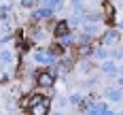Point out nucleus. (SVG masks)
<instances>
[{"label": "nucleus", "instance_id": "423d86ee", "mask_svg": "<svg viewBox=\"0 0 123 115\" xmlns=\"http://www.w3.org/2000/svg\"><path fill=\"white\" fill-rule=\"evenodd\" d=\"M117 38H119V32H117V30H111V32H106V36H104V43H108V45H111V43H115Z\"/></svg>", "mask_w": 123, "mask_h": 115}, {"label": "nucleus", "instance_id": "f257e3e1", "mask_svg": "<svg viewBox=\"0 0 123 115\" xmlns=\"http://www.w3.org/2000/svg\"><path fill=\"white\" fill-rule=\"evenodd\" d=\"M28 109L32 115H47L49 111V98L43 96V94H32L30 100H28Z\"/></svg>", "mask_w": 123, "mask_h": 115}, {"label": "nucleus", "instance_id": "7ed1b4c3", "mask_svg": "<svg viewBox=\"0 0 123 115\" xmlns=\"http://www.w3.org/2000/svg\"><path fill=\"white\" fill-rule=\"evenodd\" d=\"M68 21H60V24L55 26V36H64V34H68Z\"/></svg>", "mask_w": 123, "mask_h": 115}, {"label": "nucleus", "instance_id": "9b49d317", "mask_svg": "<svg viewBox=\"0 0 123 115\" xmlns=\"http://www.w3.org/2000/svg\"><path fill=\"white\" fill-rule=\"evenodd\" d=\"M119 28H121V30H123V21H121V24H119Z\"/></svg>", "mask_w": 123, "mask_h": 115}, {"label": "nucleus", "instance_id": "20e7f679", "mask_svg": "<svg viewBox=\"0 0 123 115\" xmlns=\"http://www.w3.org/2000/svg\"><path fill=\"white\" fill-rule=\"evenodd\" d=\"M34 60L40 62V64H53L55 58H53V55H47V53H36V55H34Z\"/></svg>", "mask_w": 123, "mask_h": 115}, {"label": "nucleus", "instance_id": "0eeeda50", "mask_svg": "<svg viewBox=\"0 0 123 115\" xmlns=\"http://www.w3.org/2000/svg\"><path fill=\"white\" fill-rule=\"evenodd\" d=\"M106 96L111 100H121V92L119 89H106Z\"/></svg>", "mask_w": 123, "mask_h": 115}, {"label": "nucleus", "instance_id": "f8f14e48", "mask_svg": "<svg viewBox=\"0 0 123 115\" xmlns=\"http://www.w3.org/2000/svg\"><path fill=\"white\" fill-rule=\"evenodd\" d=\"M115 115H123V111H119V113H115Z\"/></svg>", "mask_w": 123, "mask_h": 115}, {"label": "nucleus", "instance_id": "1a4fd4ad", "mask_svg": "<svg viewBox=\"0 0 123 115\" xmlns=\"http://www.w3.org/2000/svg\"><path fill=\"white\" fill-rule=\"evenodd\" d=\"M68 102H70V104H79V102H81V94H72V96L68 98Z\"/></svg>", "mask_w": 123, "mask_h": 115}, {"label": "nucleus", "instance_id": "f03ea898", "mask_svg": "<svg viewBox=\"0 0 123 115\" xmlns=\"http://www.w3.org/2000/svg\"><path fill=\"white\" fill-rule=\"evenodd\" d=\"M36 83H38V85H43V88L53 85V83H55V75L49 73V70H43V73H38V75H36Z\"/></svg>", "mask_w": 123, "mask_h": 115}, {"label": "nucleus", "instance_id": "39448f33", "mask_svg": "<svg viewBox=\"0 0 123 115\" xmlns=\"http://www.w3.org/2000/svg\"><path fill=\"white\" fill-rule=\"evenodd\" d=\"M102 70H104V73H108L111 77L117 75V66H115L112 62H102Z\"/></svg>", "mask_w": 123, "mask_h": 115}, {"label": "nucleus", "instance_id": "ddd939ff", "mask_svg": "<svg viewBox=\"0 0 123 115\" xmlns=\"http://www.w3.org/2000/svg\"><path fill=\"white\" fill-rule=\"evenodd\" d=\"M106 115H115V113H111V111H108V113H106Z\"/></svg>", "mask_w": 123, "mask_h": 115}, {"label": "nucleus", "instance_id": "6e6552de", "mask_svg": "<svg viewBox=\"0 0 123 115\" xmlns=\"http://www.w3.org/2000/svg\"><path fill=\"white\" fill-rule=\"evenodd\" d=\"M0 60H2L4 64H11V60H13L11 51H2V53H0Z\"/></svg>", "mask_w": 123, "mask_h": 115}, {"label": "nucleus", "instance_id": "2eb2a0df", "mask_svg": "<svg viewBox=\"0 0 123 115\" xmlns=\"http://www.w3.org/2000/svg\"><path fill=\"white\" fill-rule=\"evenodd\" d=\"M55 115H60V113H55Z\"/></svg>", "mask_w": 123, "mask_h": 115}, {"label": "nucleus", "instance_id": "4468645a", "mask_svg": "<svg viewBox=\"0 0 123 115\" xmlns=\"http://www.w3.org/2000/svg\"><path fill=\"white\" fill-rule=\"evenodd\" d=\"M0 41H2V36H0Z\"/></svg>", "mask_w": 123, "mask_h": 115}, {"label": "nucleus", "instance_id": "9d476101", "mask_svg": "<svg viewBox=\"0 0 123 115\" xmlns=\"http://www.w3.org/2000/svg\"><path fill=\"white\" fill-rule=\"evenodd\" d=\"M96 58H98V60H104V58H106V49H98L96 51Z\"/></svg>", "mask_w": 123, "mask_h": 115}]
</instances>
